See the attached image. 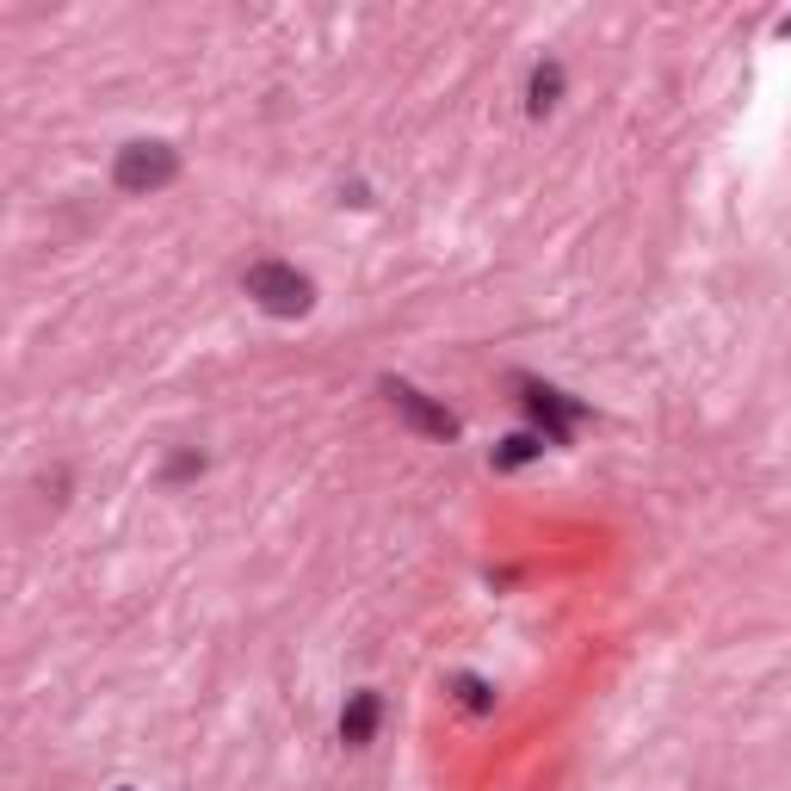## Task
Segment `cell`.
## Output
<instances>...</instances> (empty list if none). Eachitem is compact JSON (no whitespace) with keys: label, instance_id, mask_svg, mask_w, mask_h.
<instances>
[{"label":"cell","instance_id":"cell-3","mask_svg":"<svg viewBox=\"0 0 791 791\" xmlns=\"http://www.w3.org/2000/svg\"><path fill=\"white\" fill-rule=\"evenodd\" d=\"M383 396H390V409L402 414L414 433H427V439H451V433H458V414H451L446 402H433L427 390H414V383L390 378V383H383Z\"/></svg>","mask_w":791,"mask_h":791},{"label":"cell","instance_id":"cell-8","mask_svg":"<svg viewBox=\"0 0 791 791\" xmlns=\"http://www.w3.org/2000/svg\"><path fill=\"white\" fill-rule=\"evenodd\" d=\"M451 692H458L465 711H495V687H489L482 674H451Z\"/></svg>","mask_w":791,"mask_h":791},{"label":"cell","instance_id":"cell-7","mask_svg":"<svg viewBox=\"0 0 791 791\" xmlns=\"http://www.w3.org/2000/svg\"><path fill=\"white\" fill-rule=\"evenodd\" d=\"M557 93H563V62H538L532 81H526V105H532V112H551Z\"/></svg>","mask_w":791,"mask_h":791},{"label":"cell","instance_id":"cell-10","mask_svg":"<svg viewBox=\"0 0 791 791\" xmlns=\"http://www.w3.org/2000/svg\"><path fill=\"white\" fill-rule=\"evenodd\" d=\"M118 791H130V786H118Z\"/></svg>","mask_w":791,"mask_h":791},{"label":"cell","instance_id":"cell-4","mask_svg":"<svg viewBox=\"0 0 791 791\" xmlns=\"http://www.w3.org/2000/svg\"><path fill=\"white\" fill-rule=\"evenodd\" d=\"M519 390H526V396H519V402L532 409L538 433H544L551 446H569V421L582 414V402H569L563 390H544V383H526V378H519Z\"/></svg>","mask_w":791,"mask_h":791},{"label":"cell","instance_id":"cell-5","mask_svg":"<svg viewBox=\"0 0 791 791\" xmlns=\"http://www.w3.org/2000/svg\"><path fill=\"white\" fill-rule=\"evenodd\" d=\"M378 723H383V699L371 687L353 692V699L341 706V742H346V748H365V742L378 736Z\"/></svg>","mask_w":791,"mask_h":791},{"label":"cell","instance_id":"cell-9","mask_svg":"<svg viewBox=\"0 0 791 791\" xmlns=\"http://www.w3.org/2000/svg\"><path fill=\"white\" fill-rule=\"evenodd\" d=\"M198 470H205V458H198V451H180L168 465V482H186V477H198Z\"/></svg>","mask_w":791,"mask_h":791},{"label":"cell","instance_id":"cell-1","mask_svg":"<svg viewBox=\"0 0 791 791\" xmlns=\"http://www.w3.org/2000/svg\"><path fill=\"white\" fill-rule=\"evenodd\" d=\"M241 291L254 297L266 316H303L316 303V285L297 266H285V260H254L248 278H241Z\"/></svg>","mask_w":791,"mask_h":791},{"label":"cell","instance_id":"cell-2","mask_svg":"<svg viewBox=\"0 0 791 791\" xmlns=\"http://www.w3.org/2000/svg\"><path fill=\"white\" fill-rule=\"evenodd\" d=\"M173 173H180V156H173L168 142H124L112 180H118V192H130V198H149V192L173 186Z\"/></svg>","mask_w":791,"mask_h":791},{"label":"cell","instance_id":"cell-6","mask_svg":"<svg viewBox=\"0 0 791 791\" xmlns=\"http://www.w3.org/2000/svg\"><path fill=\"white\" fill-rule=\"evenodd\" d=\"M544 446H551L544 433H507V439L495 446V470H519V465H532V458H538Z\"/></svg>","mask_w":791,"mask_h":791}]
</instances>
